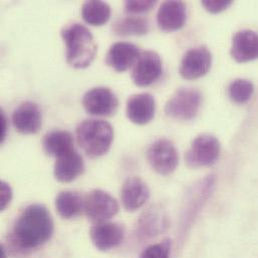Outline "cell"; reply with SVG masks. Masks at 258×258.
Segmentation results:
<instances>
[{
	"label": "cell",
	"instance_id": "28",
	"mask_svg": "<svg viewBox=\"0 0 258 258\" xmlns=\"http://www.w3.org/2000/svg\"><path fill=\"white\" fill-rule=\"evenodd\" d=\"M12 197V192H11V188L8 184H6L5 182H1V202H0V209L1 211L4 210L6 208V206L10 203Z\"/></svg>",
	"mask_w": 258,
	"mask_h": 258
},
{
	"label": "cell",
	"instance_id": "21",
	"mask_svg": "<svg viewBox=\"0 0 258 258\" xmlns=\"http://www.w3.org/2000/svg\"><path fill=\"white\" fill-rule=\"evenodd\" d=\"M55 208L62 218L72 219L84 209V199L76 192L63 191L55 198Z\"/></svg>",
	"mask_w": 258,
	"mask_h": 258
},
{
	"label": "cell",
	"instance_id": "30",
	"mask_svg": "<svg viewBox=\"0 0 258 258\" xmlns=\"http://www.w3.org/2000/svg\"><path fill=\"white\" fill-rule=\"evenodd\" d=\"M1 258H6V255H5V251H4L3 247L1 248Z\"/></svg>",
	"mask_w": 258,
	"mask_h": 258
},
{
	"label": "cell",
	"instance_id": "11",
	"mask_svg": "<svg viewBox=\"0 0 258 258\" xmlns=\"http://www.w3.org/2000/svg\"><path fill=\"white\" fill-rule=\"evenodd\" d=\"M90 235L94 245L99 250L108 251L122 243L125 231L120 224L101 222L91 229Z\"/></svg>",
	"mask_w": 258,
	"mask_h": 258
},
{
	"label": "cell",
	"instance_id": "5",
	"mask_svg": "<svg viewBox=\"0 0 258 258\" xmlns=\"http://www.w3.org/2000/svg\"><path fill=\"white\" fill-rule=\"evenodd\" d=\"M220 154V143L212 135L203 134L198 136L191 144L185 155L186 163L191 168L206 167L213 165Z\"/></svg>",
	"mask_w": 258,
	"mask_h": 258
},
{
	"label": "cell",
	"instance_id": "24",
	"mask_svg": "<svg viewBox=\"0 0 258 258\" xmlns=\"http://www.w3.org/2000/svg\"><path fill=\"white\" fill-rule=\"evenodd\" d=\"M253 85L247 80H235L228 87V95L236 104L248 102L253 94Z\"/></svg>",
	"mask_w": 258,
	"mask_h": 258
},
{
	"label": "cell",
	"instance_id": "2",
	"mask_svg": "<svg viewBox=\"0 0 258 258\" xmlns=\"http://www.w3.org/2000/svg\"><path fill=\"white\" fill-rule=\"evenodd\" d=\"M61 37L67 46V61L75 69L88 68L94 60L98 45L85 25L73 23L61 30Z\"/></svg>",
	"mask_w": 258,
	"mask_h": 258
},
{
	"label": "cell",
	"instance_id": "27",
	"mask_svg": "<svg viewBox=\"0 0 258 258\" xmlns=\"http://www.w3.org/2000/svg\"><path fill=\"white\" fill-rule=\"evenodd\" d=\"M231 3H232L231 1H225V0H221V1L204 0V1H202V5L206 8L207 11H209L211 13H218V12L223 11L226 8H228L231 5Z\"/></svg>",
	"mask_w": 258,
	"mask_h": 258
},
{
	"label": "cell",
	"instance_id": "4",
	"mask_svg": "<svg viewBox=\"0 0 258 258\" xmlns=\"http://www.w3.org/2000/svg\"><path fill=\"white\" fill-rule=\"evenodd\" d=\"M202 96L194 89H180L167 102L165 113L167 116L180 120L190 121L196 117L201 106Z\"/></svg>",
	"mask_w": 258,
	"mask_h": 258
},
{
	"label": "cell",
	"instance_id": "1",
	"mask_svg": "<svg viewBox=\"0 0 258 258\" xmlns=\"http://www.w3.org/2000/svg\"><path fill=\"white\" fill-rule=\"evenodd\" d=\"M53 231V221L48 210L39 204L25 208L14 223L11 239L23 250H30L44 244Z\"/></svg>",
	"mask_w": 258,
	"mask_h": 258
},
{
	"label": "cell",
	"instance_id": "7",
	"mask_svg": "<svg viewBox=\"0 0 258 258\" xmlns=\"http://www.w3.org/2000/svg\"><path fill=\"white\" fill-rule=\"evenodd\" d=\"M147 159L151 167L161 175L173 173L179 162L175 146L167 139H160L154 142L148 149Z\"/></svg>",
	"mask_w": 258,
	"mask_h": 258
},
{
	"label": "cell",
	"instance_id": "23",
	"mask_svg": "<svg viewBox=\"0 0 258 258\" xmlns=\"http://www.w3.org/2000/svg\"><path fill=\"white\" fill-rule=\"evenodd\" d=\"M113 30L118 35H143L149 31V22L143 17L128 16L116 21Z\"/></svg>",
	"mask_w": 258,
	"mask_h": 258
},
{
	"label": "cell",
	"instance_id": "22",
	"mask_svg": "<svg viewBox=\"0 0 258 258\" xmlns=\"http://www.w3.org/2000/svg\"><path fill=\"white\" fill-rule=\"evenodd\" d=\"M84 20L95 26H101L108 22L111 17V7L104 1H87L82 7Z\"/></svg>",
	"mask_w": 258,
	"mask_h": 258
},
{
	"label": "cell",
	"instance_id": "12",
	"mask_svg": "<svg viewBox=\"0 0 258 258\" xmlns=\"http://www.w3.org/2000/svg\"><path fill=\"white\" fill-rule=\"evenodd\" d=\"M187 18L186 5L182 1H166L157 13V22L164 31H175L183 27Z\"/></svg>",
	"mask_w": 258,
	"mask_h": 258
},
{
	"label": "cell",
	"instance_id": "19",
	"mask_svg": "<svg viewBox=\"0 0 258 258\" xmlns=\"http://www.w3.org/2000/svg\"><path fill=\"white\" fill-rule=\"evenodd\" d=\"M42 146L47 155L55 158L75 150L74 138L72 134L68 131L61 130L48 132L43 137Z\"/></svg>",
	"mask_w": 258,
	"mask_h": 258
},
{
	"label": "cell",
	"instance_id": "3",
	"mask_svg": "<svg viewBox=\"0 0 258 258\" xmlns=\"http://www.w3.org/2000/svg\"><path fill=\"white\" fill-rule=\"evenodd\" d=\"M76 134L79 146L91 158L105 155L114 139L112 126L103 120H86L78 126Z\"/></svg>",
	"mask_w": 258,
	"mask_h": 258
},
{
	"label": "cell",
	"instance_id": "16",
	"mask_svg": "<svg viewBox=\"0 0 258 258\" xmlns=\"http://www.w3.org/2000/svg\"><path fill=\"white\" fill-rule=\"evenodd\" d=\"M156 103L150 94H138L130 98L127 103V116L137 125H146L155 116Z\"/></svg>",
	"mask_w": 258,
	"mask_h": 258
},
{
	"label": "cell",
	"instance_id": "26",
	"mask_svg": "<svg viewBox=\"0 0 258 258\" xmlns=\"http://www.w3.org/2000/svg\"><path fill=\"white\" fill-rule=\"evenodd\" d=\"M156 1L148 0V1H126L125 8L128 12L131 13H142L145 11L150 10L153 6H155Z\"/></svg>",
	"mask_w": 258,
	"mask_h": 258
},
{
	"label": "cell",
	"instance_id": "6",
	"mask_svg": "<svg viewBox=\"0 0 258 258\" xmlns=\"http://www.w3.org/2000/svg\"><path fill=\"white\" fill-rule=\"evenodd\" d=\"M84 210L90 220L101 223L119 212V204L109 193L103 190H93L84 199Z\"/></svg>",
	"mask_w": 258,
	"mask_h": 258
},
{
	"label": "cell",
	"instance_id": "10",
	"mask_svg": "<svg viewBox=\"0 0 258 258\" xmlns=\"http://www.w3.org/2000/svg\"><path fill=\"white\" fill-rule=\"evenodd\" d=\"M212 63V54L206 46L188 50L180 64V75L186 80H195L205 76Z\"/></svg>",
	"mask_w": 258,
	"mask_h": 258
},
{
	"label": "cell",
	"instance_id": "14",
	"mask_svg": "<svg viewBox=\"0 0 258 258\" xmlns=\"http://www.w3.org/2000/svg\"><path fill=\"white\" fill-rule=\"evenodd\" d=\"M140 54L139 48L135 44L130 42H116L110 47L106 55V62L115 71L122 73L136 64Z\"/></svg>",
	"mask_w": 258,
	"mask_h": 258
},
{
	"label": "cell",
	"instance_id": "29",
	"mask_svg": "<svg viewBox=\"0 0 258 258\" xmlns=\"http://www.w3.org/2000/svg\"><path fill=\"white\" fill-rule=\"evenodd\" d=\"M6 125H7V120L4 115V113L1 111V142L4 141L5 135H6Z\"/></svg>",
	"mask_w": 258,
	"mask_h": 258
},
{
	"label": "cell",
	"instance_id": "25",
	"mask_svg": "<svg viewBox=\"0 0 258 258\" xmlns=\"http://www.w3.org/2000/svg\"><path fill=\"white\" fill-rule=\"evenodd\" d=\"M171 251V241L165 239L160 243H156L147 247L139 258H169Z\"/></svg>",
	"mask_w": 258,
	"mask_h": 258
},
{
	"label": "cell",
	"instance_id": "18",
	"mask_svg": "<svg viewBox=\"0 0 258 258\" xmlns=\"http://www.w3.org/2000/svg\"><path fill=\"white\" fill-rule=\"evenodd\" d=\"M85 165L82 156L73 150L58 158L54 165V177L62 183H69L78 178L84 171Z\"/></svg>",
	"mask_w": 258,
	"mask_h": 258
},
{
	"label": "cell",
	"instance_id": "8",
	"mask_svg": "<svg viewBox=\"0 0 258 258\" xmlns=\"http://www.w3.org/2000/svg\"><path fill=\"white\" fill-rule=\"evenodd\" d=\"M83 106L90 115L108 117L115 114L119 106V101L112 90L99 87L91 89L84 95Z\"/></svg>",
	"mask_w": 258,
	"mask_h": 258
},
{
	"label": "cell",
	"instance_id": "17",
	"mask_svg": "<svg viewBox=\"0 0 258 258\" xmlns=\"http://www.w3.org/2000/svg\"><path fill=\"white\" fill-rule=\"evenodd\" d=\"M150 190L147 184L138 177L128 178L121 191L122 203L128 211H136L149 199Z\"/></svg>",
	"mask_w": 258,
	"mask_h": 258
},
{
	"label": "cell",
	"instance_id": "9",
	"mask_svg": "<svg viewBox=\"0 0 258 258\" xmlns=\"http://www.w3.org/2000/svg\"><path fill=\"white\" fill-rule=\"evenodd\" d=\"M162 71L160 55L153 50H147L140 54L134 66L132 80L138 87H148L160 79Z\"/></svg>",
	"mask_w": 258,
	"mask_h": 258
},
{
	"label": "cell",
	"instance_id": "20",
	"mask_svg": "<svg viewBox=\"0 0 258 258\" xmlns=\"http://www.w3.org/2000/svg\"><path fill=\"white\" fill-rule=\"evenodd\" d=\"M169 227V219L162 211L153 207L149 209L141 217L139 222V230L144 237H152L159 235Z\"/></svg>",
	"mask_w": 258,
	"mask_h": 258
},
{
	"label": "cell",
	"instance_id": "13",
	"mask_svg": "<svg viewBox=\"0 0 258 258\" xmlns=\"http://www.w3.org/2000/svg\"><path fill=\"white\" fill-rule=\"evenodd\" d=\"M12 123L17 132L28 135L37 133L41 127V112L32 102L22 103L12 115Z\"/></svg>",
	"mask_w": 258,
	"mask_h": 258
},
{
	"label": "cell",
	"instance_id": "15",
	"mask_svg": "<svg viewBox=\"0 0 258 258\" xmlns=\"http://www.w3.org/2000/svg\"><path fill=\"white\" fill-rule=\"evenodd\" d=\"M231 56L238 62L258 58V34L252 30L238 31L232 39Z\"/></svg>",
	"mask_w": 258,
	"mask_h": 258
}]
</instances>
